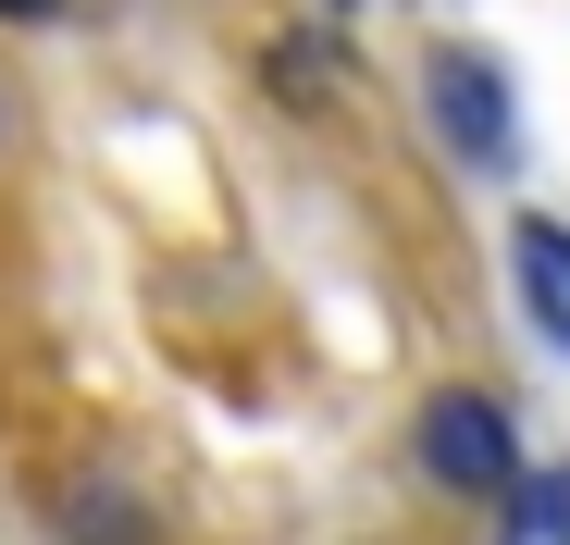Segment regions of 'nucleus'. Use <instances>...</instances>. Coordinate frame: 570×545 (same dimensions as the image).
Here are the masks:
<instances>
[{
	"label": "nucleus",
	"mask_w": 570,
	"mask_h": 545,
	"mask_svg": "<svg viewBox=\"0 0 570 545\" xmlns=\"http://www.w3.org/2000/svg\"><path fill=\"white\" fill-rule=\"evenodd\" d=\"M509 272H521V310H533V335L570 359V224H546V211H533V224L509 236Z\"/></svg>",
	"instance_id": "obj_3"
},
{
	"label": "nucleus",
	"mask_w": 570,
	"mask_h": 545,
	"mask_svg": "<svg viewBox=\"0 0 570 545\" xmlns=\"http://www.w3.org/2000/svg\"><path fill=\"white\" fill-rule=\"evenodd\" d=\"M509 545H570V472H521L509 484Z\"/></svg>",
	"instance_id": "obj_4"
},
{
	"label": "nucleus",
	"mask_w": 570,
	"mask_h": 545,
	"mask_svg": "<svg viewBox=\"0 0 570 545\" xmlns=\"http://www.w3.org/2000/svg\"><path fill=\"white\" fill-rule=\"evenodd\" d=\"M422 100H434V137H446V149H459L471 174H497V161L521 149V125H509V75H497L484 50H434Z\"/></svg>",
	"instance_id": "obj_1"
},
{
	"label": "nucleus",
	"mask_w": 570,
	"mask_h": 545,
	"mask_svg": "<svg viewBox=\"0 0 570 545\" xmlns=\"http://www.w3.org/2000/svg\"><path fill=\"white\" fill-rule=\"evenodd\" d=\"M62 13V0H0V26H50Z\"/></svg>",
	"instance_id": "obj_5"
},
{
	"label": "nucleus",
	"mask_w": 570,
	"mask_h": 545,
	"mask_svg": "<svg viewBox=\"0 0 570 545\" xmlns=\"http://www.w3.org/2000/svg\"><path fill=\"white\" fill-rule=\"evenodd\" d=\"M422 472L459 484V496H509V484H521V459H509V409L471 397V385H446V397L422 409Z\"/></svg>",
	"instance_id": "obj_2"
}]
</instances>
